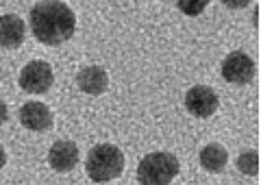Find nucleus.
Wrapping results in <instances>:
<instances>
[{"mask_svg": "<svg viewBox=\"0 0 261 185\" xmlns=\"http://www.w3.org/2000/svg\"><path fill=\"white\" fill-rule=\"evenodd\" d=\"M76 83H79V90L85 92V94H92V96H100L107 92L109 87V76L105 68L100 66H89L83 68L76 76Z\"/></svg>", "mask_w": 261, "mask_h": 185, "instance_id": "obj_9", "label": "nucleus"}, {"mask_svg": "<svg viewBox=\"0 0 261 185\" xmlns=\"http://www.w3.org/2000/svg\"><path fill=\"white\" fill-rule=\"evenodd\" d=\"M238 168H240L242 174L257 176V172H259V155H257V150L242 152V155L238 157Z\"/></svg>", "mask_w": 261, "mask_h": 185, "instance_id": "obj_12", "label": "nucleus"}, {"mask_svg": "<svg viewBox=\"0 0 261 185\" xmlns=\"http://www.w3.org/2000/svg\"><path fill=\"white\" fill-rule=\"evenodd\" d=\"M31 31L37 37V42L46 46H59L74 35L76 18L74 11L65 3L57 0H44L31 9Z\"/></svg>", "mask_w": 261, "mask_h": 185, "instance_id": "obj_1", "label": "nucleus"}, {"mask_svg": "<svg viewBox=\"0 0 261 185\" xmlns=\"http://www.w3.org/2000/svg\"><path fill=\"white\" fill-rule=\"evenodd\" d=\"M85 170L89 179L96 183H107L111 179H118L124 170V155L113 144H98L89 150L85 159Z\"/></svg>", "mask_w": 261, "mask_h": 185, "instance_id": "obj_2", "label": "nucleus"}, {"mask_svg": "<svg viewBox=\"0 0 261 185\" xmlns=\"http://www.w3.org/2000/svg\"><path fill=\"white\" fill-rule=\"evenodd\" d=\"M7 116H9V109H7L5 100H0V126H3L7 122Z\"/></svg>", "mask_w": 261, "mask_h": 185, "instance_id": "obj_14", "label": "nucleus"}, {"mask_svg": "<svg viewBox=\"0 0 261 185\" xmlns=\"http://www.w3.org/2000/svg\"><path fill=\"white\" fill-rule=\"evenodd\" d=\"M20 122H22V126L31 128V131H48V128L53 126V111L42 102L31 100L27 104H22Z\"/></svg>", "mask_w": 261, "mask_h": 185, "instance_id": "obj_8", "label": "nucleus"}, {"mask_svg": "<svg viewBox=\"0 0 261 185\" xmlns=\"http://www.w3.org/2000/svg\"><path fill=\"white\" fill-rule=\"evenodd\" d=\"M200 166L205 168L207 172H222L226 164H228V152L224 146H220V144H207L205 148L200 150Z\"/></svg>", "mask_w": 261, "mask_h": 185, "instance_id": "obj_11", "label": "nucleus"}, {"mask_svg": "<svg viewBox=\"0 0 261 185\" xmlns=\"http://www.w3.org/2000/svg\"><path fill=\"white\" fill-rule=\"evenodd\" d=\"M218 94L207 85H196L185 94V107L196 118H211L218 111Z\"/></svg>", "mask_w": 261, "mask_h": 185, "instance_id": "obj_6", "label": "nucleus"}, {"mask_svg": "<svg viewBox=\"0 0 261 185\" xmlns=\"http://www.w3.org/2000/svg\"><path fill=\"white\" fill-rule=\"evenodd\" d=\"M48 164H50L57 172H70L74 170L79 164V146L70 140H59L53 144L48 150Z\"/></svg>", "mask_w": 261, "mask_h": 185, "instance_id": "obj_7", "label": "nucleus"}, {"mask_svg": "<svg viewBox=\"0 0 261 185\" xmlns=\"http://www.w3.org/2000/svg\"><path fill=\"white\" fill-rule=\"evenodd\" d=\"M5 164H7V152H5V148L0 146V170L5 168Z\"/></svg>", "mask_w": 261, "mask_h": 185, "instance_id": "obj_15", "label": "nucleus"}, {"mask_svg": "<svg viewBox=\"0 0 261 185\" xmlns=\"http://www.w3.org/2000/svg\"><path fill=\"white\" fill-rule=\"evenodd\" d=\"M257 74V66L252 57H248L246 52L242 50H235L231 52L228 57L222 61V76L226 78L228 83H235V85H246L250 83Z\"/></svg>", "mask_w": 261, "mask_h": 185, "instance_id": "obj_5", "label": "nucleus"}, {"mask_svg": "<svg viewBox=\"0 0 261 185\" xmlns=\"http://www.w3.org/2000/svg\"><path fill=\"white\" fill-rule=\"evenodd\" d=\"M181 170L172 152H148L137 166V181L142 185H170Z\"/></svg>", "mask_w": 261, "mask_h": 185, "instance_id": "obj_3", "label": "nucleus"}, {"mask_svg": "<svg viewBox=\"0 0 261 185\" xmlns=\"http://www.w3.org/2000/svg\"><path fill=\"white\" fill-rule=\"evenodd\" d=\"M55 74L50 63L46 61H31L20 72V87L29 94H44L53 87Z\"/></svg>", "mask_w": 261, "mask_h": 185, "instance_id": "obj_4", "label": "nucleus"}, {"mask_svg": "<svg viewBox=\"0 0 261 185\" xmlns=\"http://www.w3.org/2000/svg\"><path fill=\"white\" fill-rule=\"evenodd\" d=\"M207 7V3H198V5H185V3H178V9L185 11V13H190V15H196V13H200L202 9Z\"/></svg>", "mask_w": 261, "mask_h": 185, "instance_id": "obj_13", "label": "nucleus"}, {"mask_svg": "<svg viewBox=\"0 0 261 185\" xmlns=\"http://www.w3.org/2000/svg\"><path fill=\"white\" fill-rule=\"evenodd\" d=\"M27 35V24L18 15H0V46L3 48H18Z\"/></svg>", "mask_w": 261, "mask_h": 185, "instance_id": "obj_10", "label": "nucleus"}]
</instances>
